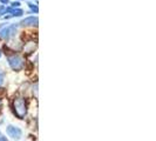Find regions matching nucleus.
Segmentation results:
<instances>
[{
    "mask_svg": "<svg viewBox=\"0 0 156 141\" xmlns=\"http://www.w3.org/2000/svg\"><path fill=\"white\" fill-rule=\"evenodd\" d=\"M12 107H13V112L16 117L19 119H23L27 114V105L23 98H14L13 103H12Z\"/></svg>",
    "mask_w": 156,
    "mask_h": 141,
    "instance_id": "f257e3e1",
    "label": "nucleus"
},
{
    "mask_svg": "<svg viewBox=\"0 0 156 141\" xmlns=\"http://www.w3.org/2000/svg\"><path fill=\"white\" fill-rule=\"evenodd\" d=\"M8 65L11 66V68L14 70H21L23 68V59L20 55H12V56H8Z\"/></svg>",
    "mask_w": 156,
    "mask_h": 141,
    "instance_id": "f03ea898",
    "label": "nucleus"
},
{
    "mask_svg": "<svg viewBox=\"0 0 156 141\" xmlns=\"http://www.w3.org/2000/svg\"><path fill=\"white\" fill-rule=\"evenodd\" d=\"M6 133L9 138H12L13 140H19L23 138V131L21 128H19L18 126L13 125H8L6 127Z\"/></svg>",
    "mask_w": 156,
    "mask_h": 141,
    "instance_id": "7ed1b4c3",
    "label": "nucleus"
},
{
    "mask_svg": "<svg viewBox=\"0 0 156 141\" xmlns=\"http://www.w3.org/2000/svg\"><path fill=\"white\" fill-rule=\"evenodd\" d=\"M16 30H18V25H8L5 28L0 30V37L1 38H5V39H8L11 37H13L16 33Z\"/></svg>",
    "mask_w": 156,
    "mask_h": 141,
    "instance_id": "20e7f679",
    "label": "nucleus"
},
{
    "mask_svg": "<svg viewBox=\"0 0 156 141\" xmlns=\"http://www.w3.org/2000/svg\"><path fill=\"white\" fill-rule=\"evenodd\" d=\"M6 12H11L9 16H4L5 19H9V18H13V16H21L23 14V9H13V8H7Z\"/></svg>",
    "mask_w": 156,
    "mask_h": 141,
    "instance_id": "39448f33",
    "label": "nucleus"
},
{
    "mask_svg": "<svg viewBox=\"0 0 156 141\" xmlns=\"http://www.w3.org/2000/svg\"><path fill=\"white\" fill-rule=\"evenodd\" d=\"M20 24H21V25H23V26L37 25V24H38V18H37V16H28V18H25V19H23Z\"/></svg>",
    "mask_w": 156,
    "mask_h": 141,
    "instance_id": "423d86ee",
    "label": "nucleus"
},
{
    "mask_svg": "<svg viewBox=\"0 0 156 141\" xmlns=\"http://www.w3.org/2000/svg\"><path fill=\"white\" fill-rule=\"evenodd\" d=\"M4 80H5V72L0 70V86L4 84Z\"/></svg>",
    "mask_w": 156,
    "mask_h": 141,
    "instance_id": "0eeeda50",
    "label": "nucleus"
},
{
    "mask_svg": "<svg viewBox=\"0 0 156 141\" xmlns=\"http://www.w3.org/2000/svg\"><path fill=\"white\" fill-rule=\"evenodd\" d=\"M0 141H8V139L4 135V134L0 132Z\"/></svg>",
    "mask_w": 156,
    "mask_h": 141,
    "instance_id": "6e6552de",
    "label": "nucleus"
},
{
    "mask_svg": "<svg viewBox=\"0 0 156 141\" xmlns=\"http://www.w3.org/2000/svg\"><path fill=\"white\" fill-rule=\"evenodd\" d=\"M5 12H6V8L4 7V6H0V16L5 14Z\"/></svg>",
    "mask_w": 156,
    "mask_h": 141,
    "instance_id": "1a4fd4ad",
    "label": "nucleus"
},
{
    "mask_svg": "<svg viewBox=\"0 0 156 141\" xmlns=\"http://www.w3.org/2000/svg\"><path fill=\"white\" fill-rule=\"evenodd\" d=\"M19 6H20V2H19V1L12 2V7H19Z\"/></svg>",
    "mask_w": 156,
    "mask_h": 141,
    "instance_id": "9d476101",
    "label": "nucleus"
},
{
    "mask_svg": "<svg viewBox=\"0 0 156 141\" xmlns=\"http://www.w3.org/2000/svg\"><path fill=\"white\" fill-rule=\"evenodd\" d=\"M0 1H1L2 4H8V1H9V0H0Z\"/></svg>",
    "mask_w": 156,
    "mask_h": 141,
    "instance_id": "9b49d317",
    "label": "nucleus"
},
{
    "mask_svg": "<svg viewBox=\"0 0 156 141\" xmlns=\"http://www.w3.org/2000/svg\"><path fill=\"white\" fill-rule=\"evenodd\" d=\"M0 56H1V52H0Z\"/></svg>",
    "mask_w": 156,
    "mask_h": 141,
    "instance_id": "f8f14e48",
    "label": "nucleus"
},
{
    "mask_svg": "<svg viewBox=\"0 0 156 141\" xmlns=\"http://www.w3.org/2000/svg\"><path fill=\"white\" fill-rule=\"evenodd\" d=\"M0 106H1V102H0Z\"/></svg>",
    "mask_w": 156,
    "mask_h": 141,
    "instance_id": "ddd939ff",
    "label": "nucleus"
}]
</instances>
